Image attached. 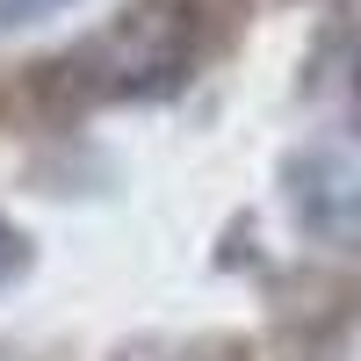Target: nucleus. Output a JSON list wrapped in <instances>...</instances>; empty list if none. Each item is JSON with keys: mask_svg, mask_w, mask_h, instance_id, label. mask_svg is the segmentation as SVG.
Listing matches in <instances>:
<instances>
[{"mask_svg": "<svg viewBox=\"0 0 361 361\" xmlns=\"http://www.w3.org/2000/svg\"><path fill=\"white\" fill-rule=\"evenodd\" d=\"M202 58V8L195 0H130L123 15H109L94 37H80L51 66V87L66 102H152L173 94L188 66Z\"/></svg>", "mask_w": 361, "mask_h": 361, "instance_id": "obj_1", "label": "nucleus"}, {"mask_svg": "<svg viewBox=\"0 0 361 361\" xmlns=\"http://www.w3.org/2000/svg\"><path fill=\"white\" fill-rule=\"evenodd\" d=\"M289 217L325 246H361V123H333L304 137L282 166Z\"/></svg>", "mask_w": 361, "mask_h": 361, "instance_id": "obj_2", "label": "nucleus"}, {"mask_svg": "<svg viewBox=\"0 0 361 361\" xmlns=\"http://www.w3.org/2000/svg\"><path fill=\"white\" fill-rule=\"evenodd\" d=\"M318 87L340 102L347 123H361V0L325 29V44H318Z\"/></svg>", "mask_w": 361, "mask_h": 361, "instance_id": "obj_3", "label": "nucleus"}, {"mask_svg": "<svg viewBox=\"0 0 361 361\" xmlns=\"http://www.w3.org/2000/svg\"><path fill=\"white\" fill-rule=\"evenodd\" d=\"M73 0H0V29H29V22H44V15H66Z\"/></svg>", "mask_w": 361, "mask_h": 361, "instance_id": "obj_4", "label": "nucleus"}, {"mask_svg": "<svg viewBox=\"0 0 361 361\" xmlns=\"http://www.w3.org/2000/svg\"><path fill=\"white\" fill-rule=\"evenodd\" d=\"M15 267H22V238H15L8 224H0V282H8V275H15Z\"/></svg>", "mask_w": 361, "mask_h": 361, "instance_id": "obj_5", "label": "nucleus"}]
</instances>
